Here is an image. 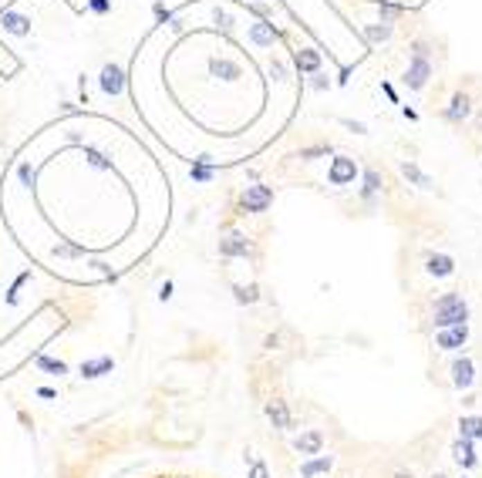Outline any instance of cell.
Instances as JSON below:
<instances>
[{
	"mask_svg": "<svg viewBox=\"0 0 482 478\" xmlns=\"http://www.w3.org/2000/svg\"><path fill=\"white\" fill-rule=\"evenodd\" d=\"M469 320V303L465 297H458V293H442L435 306H431V324L442 330V327H462Z\"/></svg>",
	"mask_w": 482,
	"mask_h": 478,
	"instance_id": "1",
	"label": "cell"
},
{
	"mask_svg": "<svg viewBox=\"0 0 482 478\" xmlns=\"http://www.w3.org/2000/svg\"><path fill=\"white\" fill-rule=\"evenodd\" d=\"M270 205H274V189H270V185H263V182L243 185V192H240V209H243V212L260 216V212H267Z\"/></svg>",
	"mask_w": 482,
	"mask_h": 478,
	"instance_id": "2",
	"label": "cell"
},
{
	"mask_svg": "<svg viewBox=\"0 0 482 478\" xmlns=\"http://www.w3.org/2000/svg\"><path fill=\"white\" fill-rule=\"evenodd\" d=\"M431 77V61L429 54H411V61H408V71H405V84L411 91H422L425 84H429Z\"/></svg>",
	"mask_w": 482,
	"mask_h": 478,
	"instance_id": "3",
	"label": "cell"
},
{
	"mask_svg": "<svg viewBox=\"0 0 482 478\" xmlns=\"http://www.w3.org/2000/svg\"><path fill=\"white\" fill-rule=\"evenodd\" d=\"M357 178V162L348 158V155H337L330 158V169H328V182L330 185H351Z\"/></svg>",
	"mask_w": 482,
	"mask_h": 478,
	"instance_id": "4",
	"label": "cell"
},
{
	"mask_svg": "<svg viewBox=\"0 0 482 478\" xmlns=\"http://www.w3.org/2000/svg\"><path fill=\"white\" fill-rule=\"evenodd\" d=\"M465 340H469V324H462V327H442L435 333V347H442V351H458V347H465Z\"/></svg>",
	"mask_w": 482,
	"mask_h": 478,
	"instance_id": "5",
	"label": "cell"
},
{
	"mask_svg": "<svg viewBox=\"0 0 482 478\" xmlns=\"http://www.w3.org/2000/svg\"><path fill=\"white\" fill-rule=\"evenodd\" d=\"M220 256L236 259V256H253V243L243 232H229L226 239H220Z\"/></svg>",
	"mask_w": 482,
	"mask_h": 478,
	"instance_id": "6",
	"label": "cell"
},
{
	"mask_svg": "<svg viewBox=\"0 0 482 478\" xmlns=\"http://www.w3.org/2000/svg\"><path fill=\"white\" fill-rule=\"evenodd\" d=\"M442 115H445V122H456V125L458 122H465V118L472 115V98H469L465 91H456V95L449 98V104H445Z\"/></svg>",
	"mask_w": 482,
	"mask_h": 478,
	"instance_id": "7",
	"label": "cell"
},
{
	"mask_svg": "<svg viewBox=\"0 0 482 478\" xmlns=\"http://www.w3.org/2000/svg\"><path fill=\"white\" fill-rule=\"evenodd\" d=\"M98 84H102L105 95H111V98H115V95H122V91H125V71H122L118 64H105Z\"/></svg>",
	"mask_w": 482,
	"mask_h": 478,
	"instance_id": "8",
	"label": "cell"
},
{
	"mask_svg": "<svg viewBox=\"0 0 482 478\" xmlns=\"http://www.w3.org/2000/svg\"><path fill=\"white\" fill-rule=\"evenodd\" d=\"M250 41H253L256 48H274L280 41V30L270 24L267 17H260L256 24H250Z\"/></svg>",
	"mask_w": 482,
	"mask_h": 478,
	"instance_id": "9",
	"label": "cell"
},
{
	"mask_svg": "<svg viewBox=\"0 0 482 478\" xmlns=\"http://www.w3.org/2000/svg\"><path fill=\"white\" fill-rule=\"evenodd\" d=\"M321 448H324V434H321L317 428L301 431V434L294 438V452H297V454H307V458H314V454H321Z\"/></svg>",
	"mask_w": 482,
	"mask_h": 478,
	"instance_id": "10",
	"label": "cell"
},
{
	"mask_svg": "<svg viewBox=\"0 0 482 478\" xmlns=\"http://www.w3.org/2000/svg\"><path fill=\"white\" fill-rule=\"evenodd\" d=\"M452 384H456L458 391H469V387L476 384V364H472L469 357L452 360Z\"/></svg>",
	"mask_w": 482,
	"mask_h": 478,
	"instance_id": "11",
	"label": "cell"
},
{
	"mask_svg": "<svg viewBox=\"0 0 482 478\" xmlns=\"http://www.w3.org/2000/svg\"><path fill=\"white\" fill-rule=\"evenodd\" d=\"M425 270H429L431 277L445 279L456 273V259L449 256V252H429V259H425Z\"/></svg>",
	"mask_w": 482,
	"mask_h": 478,
	"instance_id": "12",
	"label": "cell"
},
{
	"mask_svg": "<svg viewBox=\"0 0 482 478\" xmlns=\"http://www.w3.org/2000/svg\"><path fill=\"white\" fill-rule=\"evenodd\" d=\"M330 468H334V458L330 454H314V458H307L304 465H301V478H321V475H328Z\"/></svg>",
	"mask_w": 482,
	"mask_h": 478,
	"instance_id": "13",
	"label": "cell"
},
{
	"mask_svg": "<svg viewBox=\"0 0 482 478\" xmlns=\"http://www.w3.org/2000/svg\"><path fill=\"white\" fill-rule=\"evenodd\" d=\"M452 458H456L462 468H476V465H479V454H476V441H465V438H458L456 445H452Z\"/></svg>",
	"mask_w": 482,
	"mask_h": 478,
	"instance_id": "14",
	"label": "cell"
},
{
	"mask_svg": "<svg viewBox=\"0 0 482 478\" xmlns=\"http://www.w3.org/2000/svg\"><path fill=\"white\" fill-rule=\"evenodd\" d=\"M294 64H297L304 75L321 71V50H317V48H297V50H294Z\"/></svg>",
	"mask_w": 482,
	"mask_h": 478,
	"instance_id": "15",
	"label": "cell"
},
{
	"mask_svg": "<svg viewBox=\"0 0 482 478\" xmlns=\"http://www.w3.org/2000/svg\"><path fill=\"white\" fill-rule=\"evenodd\" d=\"M267 418L274 421V428L287 431L294 428V418H290V407H287V401H267Z\"/></svg>",
	"mask_w": 482,
	"mask_h": 478,
	"instance_id": "16",
	"label": "cell"
},
{
	"mask_svg": "<svg viewBox=\"0 0 482 478\" xmlns=\"http://www.w3.org/2000/svg\"><path fill=\"white\" fill-rule=\"evenodd\" d=\"M111 367H115V360L108 357V353H102V357H95V360H84L81 364V378H102V374H111Z\"/></svg>",
	"mask_w": 482,
	"mask_h": 478,
	"instance_id": "17",
	"label": "cell"
},
{
	"mask_svg": "<svg viewBox=\"0 0 482 478\" xmlns=\"http://www.w3.org/2000/svg\"><path fill=\"white\" fill-rule=\"evenodd\" d=\"M458 438H465V441H482V414H465V418H458Z\"/></svg>",
	"mask_w": 482,
	"mask_h": 478,
	"instance_id": "18",
	"label": "cell"
},
{
	"mask_svg": "<svg viewBox=\"0 0 482 478\" xmlns=\"http://www.w3.org/2000/svg\"><path fill=\"white\" fill-rule=\"evenodd\" d=\"M381 189H384V178H381V172H375V169H364V185H361V196H364V202H375V196H378Z\"/></svg>",
	"mask_w": 482,
	"mask_h": 478,
	"instance_id": "19",
	"label": "cell"
},
{
	"mask_svg": "<svg viewBox=\"0 0 482 478\" xmlns=\"http://www.w3.org/2000/svg\"><path fill=\"white\" fill-rule=\"evenodd\" d=\"M402 176H405L408 182H415L418 189H431V185H435V182H431V176H425V172H422L415 162H402Z\"/></svg>",
	"mask_w": 482,
	"mask_h": 478,
	"instance_id": "20",
	"label": "cell"
},
{
	"mask_svg": "<svg viewBox=\"0 0 482 478\" xmlns=\"http://www.w3.org/2000/svg\"><path fill=\"white\" fill-rule=\"evenodd\" d=\"M213 176H216V165H213V162H206V158L193 162V169H189V178H193V182H209Z\"/></svg>",
	"mask_w": 482,
	"mask_h": 478,
	"instance_id": "21",
	"label": "cell"
},
{
	"mask_svg": "<svg viewBox=\"0 0 482 478\" xmlns=\"http://www.w3.org/2000/svg\"><path fill=\"white\" fill-rule=\"evenodd\" d=\"M209 68H213V75H220L223 81H236L240 77V64L236 61H213Z\"/></svg>",
	"mask_w": 482,
	"mask_h": 478,
	"instance_id": "22",
	"label": "cell"
},
{
	"mask_svg": "<svg viewBox=\"0 0 482 478\" xmlns=\"http://www.w3.org/2000/svg\"><path fill=\"white\" fill-rule=\"evenodd\" d=\"M0 24L7 27L10 34H21V37H24L27 30H30V21H27V17H21V14H3V21H0Z\"/></svg>",
	"mask_w": 482,
	"mask_h": 478,
	"instance_id": "23",
	"label": "cell"
},
{
	"mask_svg": "<svg viewBox=\"0 0 482 478\" xmlns=\"http://www.w3.org/2000/svg\"><path fill=\"white\" fill-rule=\"evenodd\" d=\"M364 37H368L371 44L388 41V37H391V24H384V21H381V24H368V27H364Z\"/></svg>",
	"mask_w": 482,
	"mask_h": 478,
	"instance_id": "24",
	"label": "cell"
},
{
	"mask_svg": "<svg viewBox=\"0 0 482 478\" xmlns=\"http://www.w3.org/2000/svg\"><path fill=\"white\" fill-rule=\"evenodd\" d=\"M378 17L384 24H391L395 17H402V3H391V0H378Z\"/></svg>",
	"mask_w": 482,
	"mask_h": 478,
	"instance_id": "25",
	"label": "cell"
},
{
	"mask_svg": "<svg viewBox=\"0 0 482 478\" xmlns=\"http://www.w3.org/2000/svg\"><path fill=\"white\" fill-rule=\"evenodd\" d=\"M233 297H236V303H256L260 300V290H256V283H250V286H233Z\"/></svg>",
	"mask_w": 482,
	"mask_h": 478,
	"instance_id": "26",
	"label": "cell"
},
{
	"mask_svg": "<svg viewBox=\"0 0 482 478\" xmlns=\"http://www.w3.org/2000/svg\"><path fill=\"white\" fill-rule=\"evenodd\" d=\"M84 158H88V165H91V169H102V172H108V169H111V162H108V158H105L98 149H84Z\"/></svg>",
	"mask_w": 482,
	"mask_h": 478,
	"instance_id": "27",
	"label": "cell"
},
{
	"mask_svg": "<svg viewBox=\"0 0 482 478\" xmlns=\"http://www.w3.org/2000/svg\"><path fill=\"white\" fill-rule=\"evenodd\" d=\"M37 367L41 371H51V374H68V364L64 360H54V357H37Z\"/></svg>",
	"mask_w": 482,
	"mask_h": 478,
	"instance_id": "28",
	"label": "cell"
},
{
	"mask_svg": "<svg viewBox=\"0 0 482 478\" xmlns=\"http://www.w3.org/2000/svg\"><path fill=\"white\" fill-rule=\"evenodd\" d=\"M17 178H21V185L24 189H34V178H37V172H34V165H17Z\"/></svg>",
	"mask_w": 482,
	"mask_h": 478,
	"instance_id": "29",
	"label": "cell"
},
{
	"mask_svg": "<svg viewBox=\"0 0 482 478\" xmlns=\"http://www.w3.org/2000/svg\"><path fill=\"white\" fill-rule=\"evenodd\" d=\"M247 478H270V468H267V461L253 458V465H250V475H247Z\"/></svg>",
	"mask_w": 482,
	"mask_h": 478,
	"instance_id": "30",
	"label": "cell"
},
{
	"mask_svg": "<svg viewBox=\"0 0 482 478\" xmlns=\"http://www.w3.org/2000/svg\"><path fill=\"white\" fill-rule=\"evenodd\" d=\"M297 155H301V158H317V155H330V145H310V149H301Z\"/></svg>",
	"mask_w": 482,
	"mask_h": 478,
	"instance_id": "31",
	"label": "cell"
},
{
	"mask_svg": "<svg viewBox=\"0 0 482 478\" xmlns=\"http://www.w3.org/2000/svg\"><path fill=\"white\" fill-rule=\"evenodd\" d=\"M88 7H91L95 14H108V10H111V0H88Z\"/></svg>",
	"mask_w": 482,
	"mask_h": 478,
	"instance_id": "32",
	"label": "cell"
},
{
	"mask_svg": "<svg viewBox=\"0 0 482 478\" xmlns=\"http://www.w3.org/2000/svg\"><path fill=\"white\" fill-rule=\"evenodd\" d=\"M152 10H155V17H159V21H162V24H166V21H172V10H169V7H166V3H155Z\"/></svg>",
	"mask_w": 482,
	"mask_h": 478,
	"instance_id": "33",
	"label": "cell"
},
{
	"mask_svg": "<svg viewBox=\"0 0 482 478\" xmlns=\"http://www.w3.org/2000/svg\"><path fill=\"white\" fill-rule=\"evenodd\" d=\"M341 125H344V128H351L355 135H364V131H368V128L361 125V122H351V118H341Z\"/></svg>",
	"mask_w": 482,
	"mask_h": 478,
	"instance_id": "34",
	"label": "cell"
},
{
	"mask_svg": "<svg viewBox=\"0 0 482 478\" xmlns=\"http://www.w3.org/2000/svg\"><path fill=\"white\" fill-rule=\"evenodd\" d=\"M270 75L277 77V81H283V77H287V68H283L280 61H274V64H270Z\"/></svg>",
	"mask_w": 482,
	"mask_h": 478,
	"instance_id": "35",
	"label": "cell"
},
{
	"mask_svg": "<svg viewBox=\"0 0 482 478\" xmlns=\"http://www.w3.org/2000/svg\"><path fill=\"white\" fill-rule=\"evenodd\" d=\"M314 88H317V91H324V88H330V81L321 75V71H314Z\"/></svg>",
	"mask_w": 482,
	"mask_h": 478,
	"instance_id": "36",
	"label": "cell"
},
{
	"mask_svg": "<svg viewBox=\"0 0 482 478\" xmlns=\"http://www.w3.org/2000/svg\"><path fill=\"white\" fill-rule=\"evenodd\" d=\"M169 297H172V283L166 279V283L159 286V300H169Z\"/></svg>",
	"mask_w": 482,
	"mask_h": 478,
	"instance_id": "37",
	"label": "cell"
},
{
	"mask_svg": "<svg viewBox=\"0 0 482 478\" xmlns=\"http://www.w3.org/2000/svg\"><path fill=\"white\" fill-rule=\"evenodd\" d=\"M280 344V333H270V337H267V340H263V347H267V351H274V347H277Z\"/></svg>",
	"mask_w": 482,
	"mask_h": 478,
	"instance_id": "38",
	"label": "cell"
},
{
	"mask_svg": "<svg viewBox=\"0 0 482 478\" xmlns=\"http://www.w3.org/2000/svg\"><path fill=\"white\" fill-rule=\"evenodd\" d=\"M381 91H384L391 101H398V95H395V88H391V84H381Z\"/></svg>",
	"mask_w": 482,
	"mask_h": 478,
	"instance_id": "39",
	"label": "cell"
},
{
	"mask_svg": "<svg viewBox=\"0 0 482 478\" xmlns=\"http://www.w3.org/2000/svg\"><path fill=\"white\" fill-rule=\"evenodd\" d=\"M395 478H411V472H395Z\"/></svg>",
	"mask_w": 482,
	"mask_h": 478,
	"instance_id": "40",
	"label": "cell"
},
{
	"mask_svg": "<svg viewBox=\"0 0 482 478\" xmlns=\"http://www.w3.org/2000/svg\"><path fill=\"white\" fill-rule=\"evenodd\" d=\"M431 478H445V475H442V472H435V475H431Z\"/></svg>",
	"mask_w": 482,
	"mask_h": 478,
	"instance_id": "41",
	"label": "cell"
},
{
	"mask_svg": "<svg viewBox=\"0 0 482 478\" xmlns=\"http://www.w3.org/2000/svg\"><path fill=\"white\" fill-rule=\"evenodd\" d=\"M462 478H465V475H462Z\"/></svg>",
	"mask_w": 482,
	"mask_h": 478,
	"instance_id": "42",
	"label": "cell"
}]
</instances>
